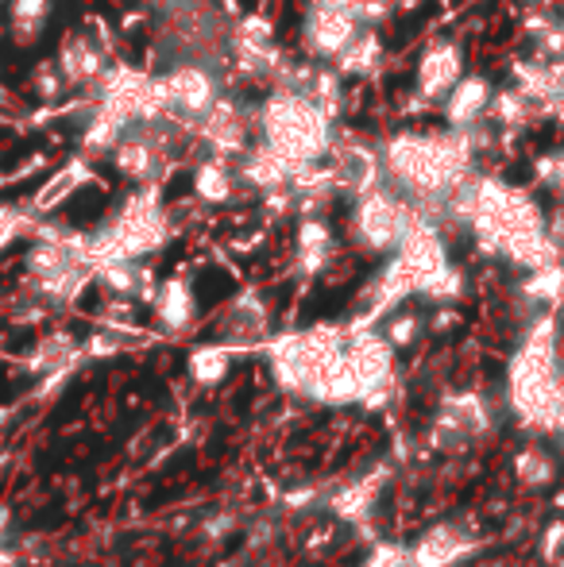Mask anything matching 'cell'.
I'll return each instance as SVG.
<instances>
[{
	"instance_id": "d6986e66",
	"label": "cell",
	"mask_w": 564,
	"mask_h": 567,
	"mask_svg": "<svg viewBox=\"0 0 564 567\" xmlns=\"http://www.w3.org/2000/svg\"><path fill=\"white\" fill-rule=\"evenodd\" d=\"M383 62H387V47H383L379 28H360L352 43H348L329 66L348 82V78H376L379 70H383Z\"/></svg>"
},
{
	"instance_id": "8d00e7d4",
	"label": "cell",
	"mask_w": 564,
	"mask_h": 567,
	"mask_svg": "<svg viewBox=\"0 0 564 567\" xmlns=\"http://www.w3.org/2000/svg\"><path fill=\"white\" fill-rule=\"evenodd\" d=\"M391 4H407V0H391Z\"/></svg>"
},
{
	"instance_id": "ffe728a7",
	"label": "cell",
	"mask_w": 564,
	"mask_h": 567,
	"mask_svg": "<svg viewBox=\"0 0 564 567\" xmlns=\"http://www.w3.org/2000/svg\"><path fill=\"white\" fill-rule=\"evenodd\" d=\"M151 309H155L158 324H163L166 332L189 329V324H194V317H197L194 286H189L182 275L163 278V282L155 286V298H151Z\"/></svg>"
},
{
	"instance_id": "e575fe53",
	"label": "cell",
	"mask_w": 564,
	"mask_h": 567,
	"mask_svg": "<svg viewBox=\"0 0 564 567\" xmlns=\"http://www.w3.org/2000/svg\"><path fill=\"white\" fill-rule=\"evenodd\" d=\"M557 351H561V367H564V343H561V348H557Z\"/></svg>"
},
{
	"instance_id": "d6a6232c",
	"label": "cell",
	"mask_w": 564,
	"mask_h": 567,
	"mask_svg": "<svg viewBox=\"0 0 564 567\" xmlns=\"http://www.w3.org/2000/svg\"><path fill=\"white\" fill-rule=\"evenodd\" d=\"M360 4L363 0H306V8H340V12H352L360 20Z\"/></svg>"
},
{
	"instance_id": "277c9868",
	"label": "cell",
	"mask_w": 564,
	"mask_h": 567,
	"mask_svg": "<svg viewBox=\"0 0 564 567\" xmlns=\"http://www.w3.org/2000/svg\"><path fill=\"white\" fill-rule=\"evenodd\" d=\"M171 239V217L158 205L155 186H140L101 228L85 231V251L98 270L109 259H147Z\"/></svg>"
},
{
	"instance_id": "836d02e7",
	"label": "cell",
	"mask_w": 564,
	"mask_h": 567,
	"mask_svg": "<svg viewBox=\"0 0 564 567\" xmlns=\"http://www.w3.org/2000/svg\"><path fill=\"white\" fill-rule=\"evenodd\" d=\"M564 548V525H553L550 537H545V556H561Z\"/></svg>"
},
{
	"instance_id": "5b68a950",
	"label": "cell",
	"mask_w": 564,
	"mask_h": 567,
	"mask_svg": "<svg viewBox=\"0 0 564 567\" xmlns=\"http://www.w3.org/2000/svg\"><path fill=\"white\" fill-rule=\"evenodd\" d=\"M345 343H348V332L337 329V324H317V329L283 337L271 348V371H275V379H279V386L314 398L317 382L337 363Z\"/></svg>"
},
{
	"instance_id": "7c38bea8",
	"label": "cell",
	"mask_w": 564,
	"mask_h": 567,
	"mask_svg": "<svg viewBox=\"0 0 564 567\" xmlns=\"http://www.w3.org/2000/svg\"><path fill=\"white\" fill-rule=\"evenodd\" d=\"M363 23L352 12H340V8H306V20H301V51L314 62H332L348 43L356 39Z\"/></svg>"
},
{
	"instance_id": "52a82bcc",
	"label": "cell",
	"mask_w": 564,
	"mask_h": 567,
	"mask_svg": "<svg viewBox=\"0 0 564 567\" xmlns=\"http://www.w3.org/2000/svg\"><path fill=\"white\" fill-rule=\"evenodd\" d=\"M158 97H163V116L194 132L202 116L213 109V101L225 93V70L217 62L202 59H178L158 70Z\"/></svg>"
},
{
	"instance_id": "74e56055",
	"label": "cell",
	"mask_w": 564,
	"mask_h": 567,
	"mask_svg": "<svg viewBox=\"0 0 564 567\" xmlns=\"http://www.w3.org/2000/svg\"><path fill=\"white\" fill-rule=\"evenodd\" d=\"M0 39H4V23H0Z\"/></svg>"
},
{
	"instance_id": "ba28073f",
	"label": "cell",
	"mask_w": 564,
	"mask_h": 567,
	"mask_svg": "<svg viewBox=\"0 0 564 567\" xmlns=\"http://www.w3.org/2000/svg\"><path fill=\"white\" fill-rule=\"evenodd\" d=\"M252 135H256V105H244L233 93H221L194 127V140L221 158H236L252 143Z\"/></svg>"
},
{
	"instance_id": "d590c367",
	"label": "cell",
	"mask_w": 564,
	"mask_h": 567,
	"mask_svg": "<svg viewBox=\"0 0 564 567\" xmlns=\"http://www.w3.org/2000/svg\"><path fill=\"white\" fill-rule=\"evenodd\" d=\"M557 20H561V31H564V12H561V16H557Z\"/></svg>"
},
{
	"instance_id": "4316f807",
	"label": "cell",
	"mask_w": 564,
	"mask_h": 567,
	"mask_svg": "<svg viewBox=\"0 0 564 567\" xmlns=\"http://www.w3.org/2000/svg\"><path fill=\"white\" fill-rule=\"evenodd\" d=\"M371 502H376V486H371V483H352V486H345L337 498H332V509H337L340 517H348V522H360V517H368Z\"/></svg>"
},
{
	"instance_id": "6da1fadb",
	"label": "cell",
	"mask_w": 564,
	"mask_h": 567,
	"mask_svg": "<svg viewBox=\"0 0 564 567\" xmlns=\"http://www.w3.org/2000/svg\"><path fill=\"white\" fill-rule=\"evenodd\" d=\"M379 147V166L383 182H391L407 202H414L418 213H437L441 202L475 174V151L468 132H425V127H407L391 132Z\"/></svg>"
},
{
	"instance_id": "f546056e",
	"label": "cell",
	"mask_w": 564,
	"mask_h": 567,
	"mask_svg": "<svg viewBox=\"0 0 564 567\" xmlns=\"http://www.w3.org/2000/svg\"><path fill=\"white\" fill-rule=\"evenodd\" d=\"M383 337L391 340L394 348H410V343L422 337V317H418V313H394V317H387Z\"/></svg>"
},
{
	"instance_id": "4fadbf2b",
	"label": "cell",
	"mask_w": 564,
	"mask_h": 567,
	"mask_svg": "<svg viewBox=\"0 0 564 567\" xmlns=\"http://www.w3.org/2000/svg\"><path fill=\"white\" fill-rule=\"evenodd\" d=\"M236 178H240V189H252V194H275V189H286L294 178V166L286 163L275 147H267L264 140H252L240 155L233 158Z\"/></svg>"
},
{
	"instance_id": "ac0fdd59",
	"label": "cell",
	"mask_w": 564,
	"mask_h": 567,
	"mask_svg": "<svg viewBox=\"0 0 564 567\" xmlns=\"http://www.w3.org/2000/svg\"><path fill=\"white\" fill-rule=\"evenodd\" d=\"M472 553V537L460 525H433L414 548H410V567H452Z\"/></svg>"
},
{
	"instance_id": "7402d4cb",
	"label": "cell",
	"mask_w": 564,
	"mask_h": 567,
	"mask_svg": "<svg viewBox=\"0 0 564 567\" xmlns=\"http://www.w3.org/2000/svg\"><path fill=\"white\" fill-rule=\"evenodd\" d=\"M54 0H4V35L16 47H35L43 31L51 28Z\"/></svg>"
},
{
	"instance_id": "30bf717a",
	"label": "cell",
	"mask_w": 564,
	"mask_h": 567,
	"mask_svg": "<svg viewBox=\"0 0 564 567\" xmlns=\"http://www.w3.org/2000/svg\"><path fill=\"white\" fill-rule=\"evenodd\" d=\"M468 74L464 66V47L457 39H437L425 47V54L418 59L414 70V97L418 105H441L449 97V90Z\"/></svg>"
},
{
	"instance_id": "d4e9b609",
	"label": "cell",
	"mask_w": 564,
	"mask_h": 567,
	"mask_svg": "<svg viewBox=\"0 0 564 567\" xmlns=\"http://www.w3.org/2000/svg\"><path fill=\"white\" fill-rule=\"evenodd\" d=\"M233 367V348L228 343H202V348L189 351V379L202 382V386H217L221 379Z\"/></svg>"
},
{
	"instance_id": "8fae6325",
	"label": "cell",
	"mask_w": 564,
	"mask_h": 567,
	"mask_svg": "<svg viewBox=\"0 0 564 567\" xmlns=\"http://www.w3.org/2000/svg\"><path fill=\"white\" fill-rule=\"evenodd\" d=\"M54 66H59V74L70 93H90L93 85H98V78L105 74L109 51L98 35L74 28L59 39V47H54Z\"/></svg>"
},
{
	"instance_id": "9c48e42d",
	"label": "cell",
	"mask_w": 564,
	"mask_h": 567,
	"mask_svg": "<svg viewBox=\"0 0 564 567\" xmlns=\"http://www.w3.org/2000/svg\"><path fill=\"white\" fill-rule=\"evenodd\" d=\"M491 429V413L480 394H449L433 421V449L464 452Z\"/></svg>"
},
{
	"instance_id": "e0dca14e",
	"label": "cell",
	"mask_w": 564,
	"mask_h": 567,
	"mask_svg": "<svg viewBox=\"0 0 564 567\" xmlns=\"http://www.w3.org/2000/svg\"><path fill=\"white\" fill-rule=\"evenodd\" d=\"M337 255V236H332L329 220L321 213H309V217L298 220L294 228V259L306 275H317V270L329 267V259Z\"/></svg>"
},
{
	"instance_id": "44dd1931",
	"label": "cell",
	"mask_w": 564,
	"mask_h": 567,
	"mask_svg": "<svg viewBox=\"0 0 564 567\" xmlns=\"http://www.w3.org/2000/svg\"><path fill=\"white\" fill-rule=\"evenodd\" d=\"M129 127L132 124H124V120L116 113H109L105 105L90 101V116H85L82 127H78V151H82L85 158H109Z\"/></svg>"
},
{
	"instance_id": "1f68e13d",
	"label": "cell",
	"mask_w": 564,
	"mask_h": 567,
	"mask_svg": "<svg viewBox=\"0 0 564 567\" xmlns=\"http://www.w3.org/2000/svg\"><path fill=\"white\" fill-rule=\"evenodd\" d=\"M363 567H410V548L402 545H379L376 553L368 556Z\"/></svg>"
},
{
	"instance_id": "cb8c5ba5",
	"label": "cell",
	"mask_w": 564,
	"mask_h": 567,
	"mask_svg": "<svg viewBox=\"0 0 564 567\" xmlns=\"http://www.w3.org/2000/svg\"><path fill=\"white\" fill-rule=\"evenodd\" d=\"M74 359H78V340L70 337V332H51V337H43L35 343L28 367L35 374H54V371H62V367L74 363Z\"/></svg>"
},
{
	"instance_id": "f1b7e54d",
	"label": "cell",
	"mask_w": 564,
	"mask_h": 567,
	"mask_svg": "<svg viewBox=\"0 0 564 567\" xmlns=\"http://www.w3.org/2000/svg\"><path fill=\"white\" fill-rule=\"evenodd\" d=\"M534 178L545 189L557 194V202H564V151H550V155H537L534 163Z\"/></svg>"
},
{
	"instance_id": "4dcf8cb0",
	"label": "cell",
	"mask_w": 564,
	"mask_h": 567,
	"mask_svg": "<svg viewBox=\"0 0 564 567\" xmlns=\"http://www.w3.org/2000/svg\"><path fill=\"white\" fill-rule=\"evenodd\" d=\"M31 228H35V220H31L20 205H0V247L12 244V239L23 236V231L31 236Z\"/></svg>"
},
{
	"instance_id": "484cf974",
	"label": "cell",
	"mask_w": 564,
	"mask_h": 567,
	"mask_svg": "<svg viewBox=\"0 0 564 567\" xmlns=\"http://www.w3.org/2000/svg\"><path fill=\"white\" fill-rule=\"evenodd\" d=\"M514 471H519V483L550 486L553 478H557V460L545 449H522L519 460H514Z\"/></svg>"
},
{
	"instance_id": "603a6c76",
	"label": "cell",
	"mask_w": 564,
	"mask_h": 567,
	"mask_svg": "<svg viewBox=\"0 0 564 567\" xmlns=\"http://www.w3.org/2000/svg\"><path fill=\"white\" fill-rule=\"evenodd\" d=\"M537 113H542V109H537L526 93L514 90V85H503V90L491 93L488 124L495 127V132H522V127H526Z\"/></svg>"
},
{
	"instance_id": "8992f818",
	"label": "cell",
	"mask_w": 564,
	"mask_h": 567,
	"mask_svg": "<svg viewBox=\"0 0 564 567\" xmlns=\"http://www.w3.org/2000/svg\"><path fill=\"white\" fill-rule=\"evenodd\" d=\"M418 220L414 202L399 194L391 182H379V186L363 189L352 197V217H348V231H352V244L363 247L371 255H391L402 244V236Z\"/></svg>"
},
{
	"instance_id": "9a60e30c",
	"label": "cell",
	"mask_w": 564,
	"mask_h": 567,
	"mask_svg": "<svg viewBox=\"0 0 564 567\" xmlns=\"http://www.w3.org/2000/svg\"><path fill=\"white\" fill-rule=\"evenodd\" d=\"M189 189L202 205H228L240 194V178H236L233 158H221L205 151L202 158H194V174H189Z\"/></svg>"
},
{
	"instance_id": "83f0119b",
	"label": "cell",
	"mask_w": 564,
	"mask_h": 567,
	"mask_svg": "<svg viewBox=\"0 0 564 567\" xmlns=\"http://www.w3.org/2000/svg\"><path fill=\"white\" fill-rule=\"evenodd\" d=\"M31 93H35L39 101H47V105H54V101H62L70 93L59 74V66H54V59H43L35 70H31Z\"/></svg>"
},
{
	"instance_id": "3957f363",
	"label": "cell",
	"mask_w": 564,
	"mask_h": 567,
	"mask_svg": "<svg viewBox=\"0 0 564 567\" xmlns=\"http://www.w3.org/2000/svg\"><path fill=\"white\" fill-rule=\"evenodd\" d=\"M256 135L275 147L294 171L325 163L337 143V120L325 113L309 93L275 90L267 85L264 101H256Z\"/></svg>"
},
{
	"instance_id": "5bb4252c",
	"label": "cell",
	"mask_w": 564,
	"mask_h": 567,
	"mask_svg": "<svg viewBox=\"0 0 564 567\" xmlns=\"http://www.w3.org/2000/svg\"><path fill=\"white\" fill-rule=\"evenodd\" d=\"M491 93H495V85L483 74H464L449 90V97L437 105L441 109V124L452 127V132H468V127L483 124V120H488Z\"/></svg>"
},
{
	"instance_id": "7a4b0ae2",
	"label": "cell",
	"mask_w": 564,
	"mask_h": 567,
	"mask_svg": "<svg viewBox=\"0 0 564 567\" xmlns=\"http://www.w3.org/2000/svg\"><path fill=\"white\" fill-rule=\"evenodd\" d=\"M557 348L553 317H542L511 359V405L530 429L564 433V367Z\"/></svg>"
},
{
	"instance_id": "2e32d148",
	"label": "cell",
	"mask_w": 564,
	"mask_h": 567,
	"mask_svg": "<svg viewBox=\"0 0 564 567\" xmlns=\"http://www.w3.org/2000/svg\"><path fill=\"white\" fill-rule=\"evenodd\" d=\"M267 321H271V317H267L264 298H256V293H240V298L225 309V317H221V343H228V348H248V343H259L267 337Z\"/></svg>"
}]
</instances>
